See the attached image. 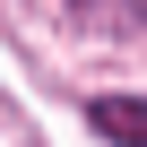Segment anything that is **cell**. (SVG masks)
<instances>
[{
  "mask_svg": "<svg viewBox=\"0 0 147 147\" xmlns=\"http://www.w3.org/2000/svg\"><path fill=\"white\" fill-rule=\"evenodd\" d=\"M87 121H95L104 138H121V147H147V104H138V95H95Z\"/></svg>",
  "mask_w": 147,
  "mask_h": 147,
  "instance_id": "cell-1",
  "label": "cell"
},
{
  "mask_svg": "<svg viewBox=\"0 0 147 147\" xmlns=\"http://www.w3.org/2000/svg\"><path fill=\"white\" fill-rule=\"evenodd\" d=\"M78 9H95V18H104V9H113V18H121V9H130V0H78Z\"/></svg>",
  "mask_w": 147,
  "mask_h": 147,
  "instance_id": "cell-2",
  "label": "cell"
}]
</instances>
